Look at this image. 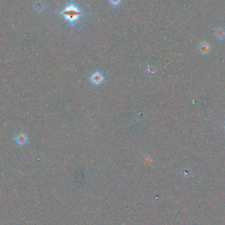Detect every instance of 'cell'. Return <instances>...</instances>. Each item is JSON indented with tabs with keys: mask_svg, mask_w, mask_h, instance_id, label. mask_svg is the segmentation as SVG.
I'll list each match as a JSON object with an SVG mask.
<instances>
[{
	"mask_svg": "<svg viewBox=\"0 0 225 225\" xmlns=\"http://www.w3.org/2000/svg\"><path fill=\"white\" fill-rule=\"evenodd\" d=\"M59 13L70 24L71 27H73L80 19L82 11L75 3L71 2Z\"/></svg>",
	"mask_w": 225,
	"mask_h": 225,
	"instance_id": "1",
	"label": "cell"
},
{
	"mask_svg": "<svg viewBox=\"0 0 225 225\" xmlns=\"http://www.w3.org/2000/svg\"><path fill=\"white\" fill-rule=\"evenodd\" d=\"M91 81L95 85H99L104 80V76L99 71H96L91 76Z\"/></svg>",
	"mask_w": 225,
	"mask_h": 225,
	"instance_id": "2",
	"label": "cell"
},
{
	"mask_svg": "<svg viewBox=\"0 0 225 225\" xmlns=\"http://www.w3.org/2000/svg\"><path fill=\"white\" fill-rule=\"evenodd\" d=\"M28 140L27 136L25 133H20L15 137V142L17 144L20 145H25Z\"/></svg>",
	"mask_w": 225,
	"mask_h": 225,
	"instance_id": "3",
	"label": "cell"
},
{
	"mask_svg": "<svg viewBox=\"0 0 225 225\" xmlns=\"http://www.w3.org/2000/svg\"><path fill=\"white\" fill-rule=\"evenodd\" d=\"M209 50V45L206 43H203L200 45V51L203 54H206Z\"/></svg>",
	"mask_w": 225,
	"mask_h": 225,
	"instance_id": "4",
	"label": "cell"
},
{
	"mask_svg": "<svg viewBox=\"0 0 225 225\" xmlns=\"http://www.w3.org/2000/svg\"><path fill=\"white\" fill-rule=\"evenodd\" d=\"M122 0H109V3H111L112 5L113 6H117L121 3Z\"/></svg>",
	"mask_w": 225,
	"mask_h": 225,
	"instance_id": "5",
	"label": "cell"
},
{
	"mask_svg": "<svg viewBox=\"0 0 225 225\" xmlns=\"http://www.w3.org/2000/svg\"><path fill=\"white\" fill-rule=\"evenodd\" d=\"M217 36L218 38H220V39H222V38H223L224 36V31L222 30L221 29H219V30H217Z\"/></svg>",
	"mask_w": 225,
	"mask_h": 225,
	"instance_id": "6",
	"label": "cell"
},
{
	"mask_svg": "<svg viewBox=\"0 0 225 225\" xmlns=\"http://www.w3.org/2000/svg\"><path fill=\"white\" fill-rule=\"evenodd\" d=\"M224 128H225V125H224Z\"/></svg>",
	"mask_w": 225,
	"mask_h": 225,
	"instance_id": "7",
	"label": "cell"
}]
</instances>
